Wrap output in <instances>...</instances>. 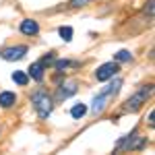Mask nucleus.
I'll use <instances>...</instances> for the list:
<instances>
[{"label": "nucleus", "instance_id": "nucleus-16", "mask_svg": "<svg viewBox=\"0 0 155 155\" xmlns=\"http://www.w3.org/2000/svg\"><path fill=\"white\" fill-rule=\"evenodd\" d=\"M153 116H155V112L151 110V112H149V126H153Z\"/></svg>", "mask_w": 155, "mask_h": 155}, {"label": "nucleus", "instance_id": "nucleus-10", "mask_svg": "<svg viewBox=\"0 0 155 155\" xmlns=\"http://www.w3.org/2000/svg\"><path fill=\"white\" fill-rule=\"evenodd\" d=\"M12 81H15L17 85H21V87H25V85L29 83V74L23 72V71H15L12 72Z\"/></svg>", "mask_w": 155, "mask_h": 155}, {"label": "nucleus", "instance_id": "nucleus-15", "mask_svg": "<svg viewBox=\"0 0 155 155\" xmlns=\"http://www.w3.org/2000/svg\"><path fill=\"white\" fill-rule=\"evenodd\" d=\"M41 62H44V64H52V62H54V52H50L48 56H44Z\"/></svg>", "mask_w": 155, "mask_h": 155}, {"label": "nucleus", "instance_id": "nucleus-8", "mask_svg": "<svg viewBox=\"0 0 155 155\" xmlns=\"http://www.w3.org/2000/svg\"><path fill=\"white\" fill-rule=\"evenodd\" d=\"M21 33H25V35H37L39 33V25H37V21H33V19H25V21H21Z\"/></svg>", "mask_w": 155, "mask_h": 155}, {"label": "nucleus", "instance_id": "nucleus-4", "mask_svg": "<svg viewBox=\"0 0 155 155\" xmlns=\"http://www.w3.org/2000/svg\"><path fill=\"white\" fill-rule=\"evenodd\" d=\"M120 71V66H118V62H106V64H101L99 68L95 71V79L97 81H110V79H114L116 74H118Z\"/></svg>", "mask_w": 155, "mask_h": 155}, {"label": "nucleus", "instance_id": "nucleus-5", "mask_svg": "<svg viewBox=\"0 0 155 155\" xmlns=\"http://www.w3.org/2000/svg\"><path fill=\"white\" fill-rule=\"evenodd\" d=\"M27 52H29L27 46H11V48L0 50V58L6 60V62H15V60L25 58V54H27Z\"/></svg>", "mask_w": 155, "mask_h": 155}, {"label": "nucleus", "instance_id": "nucleus-9", "mask_svg": "<svg viewBox=\"0 0 155 155\" xmlns=\"http://www.w3.org/2000/svg\"><path fill=\"white\" fill-rule=\"evenodd\" d=\"M17 104V95L12 91H2L0 93V107H12Z\"/></svg>", "mask_w": 155, "mask_h": 155}, {"label": "nucleus", "instance_id": "nucleus-14", "mask_svg": "<svg viewBox=\"0 0 155 155\" xmlns=\"http://www.w3.org/2000/svg\"><path fill=\"white\" fill-rule=\"evenodd\" d=\"M91 0H71V6L72 8H81V6H85V4H89Z\"/></svg>", "mask_w": 155, "mask_h": 155}, {"label": "nucleus", "instance_id": "nucleus-6", "mask_svg": "<svg viewBox=\"0 0 155 155\" xmlns=\"http://www.w3.org/2000/svg\"><path fill=\"white\" fill-rule=\"evenodd\" d=\"M44 72H46V64L41 60H37V62H33L29 66V77L33 81H44Z\"/></svg>", "mask_w": 155, "mask_h": 155}, {"label": "nucleus", "instance_id": "nucleus-11", "mask_svg": "<svg viewBox=\"0 0 155 155\" xmlns=\"http://www.w3.org/2000/svg\"><path fill=\"white\" fill-rule=\"evenodd\" d=\"M87 114V106L85 104H77V106H72V110H71V116L74 120H81Z\"/></svg>", "mask_w": 155, "mask_h": 155}, {"label": "nucleus", "instance_id": "nucleus-3", "mask_svg": "<svg viewBox=\"0 0 155 155\" xmlns=\"http://www.w3.org/2000/svg\"><path fill=\"white\" fill-rule=\"evenodd\" d=\"M151 93H153V85H143L134 95L128 97V101H126L124 110H126V112H137L143 104H147V99L151 97Z\"/></svg>", "mask_w": 155, "mask_h": 155}, {"label": "nucleus", "instance_id": "nucleus-1", "mask_svg": "<svg viewBox=\"0 0 155 155\" xmlns=\"http://www.w3.org/2000/svg\"><path fill=\"white\" fill-rule=\"evenodd\" d=\"M120 87H122V81H120V79H116L114 83L107 85L101 93H97L95 99H93V106H91V112H93V114H101V112H104V107L107 106V101H110V99H112V97L120 91Z\"/></svg>", "mask_w": 155, "mask_h": 155}, {"label": "nucleus", "instance_id": "nucleus-13", "mask_svg": "<svg viewBox=\"0 0 155 155\" xmlns=\"http://www.w3.org/2000/svg\"><path fill=\"white\" fill-rule=\"evenodd\" d=\"M58 33H60V37H62L64 41H71V39H72V33H74V31H72V27H68V25H66V27H60Z\"/></svg>", "mask_w": 155, "mask_h": 155}, {"label": "nucleus", "instance_id": "nucleus-2", "mask_svg": "<svg viewBox=\"0 0 155 155\" xmlns=\"http://www.w3.org/2000/svg\"><path fill=\"white\" fill-rule=\"evenodd\" d=\"M31 104H33L39 118H48L50 114H52V107H54V101H52L50 93L44 91V89H37V91L31 93Z\"/></svg>", "mask_w": 155, "mask_h": 155}, {"label": "nucleus", "instance_id": "nucleus-12", "mask_svg": "<svg viewBox=\"0 0 155 155\" xmlns=\"http://www.w3.org/2000/svg\"><path fill=\"white\" fill-rule=\"evenodd\" d=\"M114 60H116V62H130L132 54L128 52V50H120L118 54H114Z\"/></svg>", "mask_w": 155, "mask_h": 155}, {"label": "nucleus", "instance_id": "nucleus-7", "mask_svg": "<svg viewBox=\"0 0 155 155\" xmlns=\"http://www.w3.org/2000/svg\"><path fill=\"white\" fill-rule=\"evenodd\" d=\"M77 83L74 81H68V83H62L60 85V89H58V99H68L71 95H74L77 93Z\"/></svg>", "mask_w": 155, "mask_h": 155}]
</instances>
